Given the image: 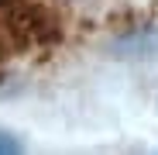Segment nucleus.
<instances>
[{"label":"nucleus","mask_w":158,"mask_h":155,"mask_svg":"<svg viewBox=\"0 0 158 155\" xmlns=\"http://www.w3.org/2000/svg\"><path fill=\"white\" fill-rule=\"evenodd\" d=\"M4 152H21V141L14 135H7V131H0V155Z\"/></svg>","instance_id":"nucleus-1"}]
</instances>
